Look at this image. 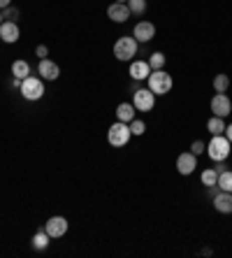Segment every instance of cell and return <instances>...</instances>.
<instances>
[{"mask_svg":"<svg viewBox=\"0 0 232 258\" xmlns=\"http://www.w3.org/2000/svg\"><path fill=\"white\" fill-rule=\"evenodd\" d=\"M146 82H149V89L156 96H165L172 91V75H167L165 70H151Z\"/></svg>","mask_w":232,"mask_h":258,"instance_id":"6da1fadb","label":"cell"},{"mask_svg":"<svg viewBox=\"0 0 232 258\" xmlns=\"http://www.w3.org/2000/svg\"><path fill=\"white\" fill-rule=\"evenodd\" d=\"M19 93L26 98V100H40L44 96V79L40 77H26L21 79V86H19Z\"/></svg>","mask_w":232,"mask_h":258,"instance_id":"7a4b0ae2","label":"cell"},{"mask_svg":"<svg viewBox=\"0 0 232 258\" xmlns=\"http://www.w3.org/2000/svg\"><path fill=\"white\" fill-rule=\"evenodd\" d=\"M230 140L225 138V135H214V138H211V142H209V147L204 151H209V158H211V161H225L227 156H230Z\"/></svg>","mask_w":232,"mask_h":258,"instance_id":"3957f363","label":"cell"},{"mask_svg":"<svg viewBox=\"0 0 232 258\" xmlns=\"http://www.w3.org/2000/svg\"><path fill=\"white\" fill-rule=\"evenodd\" d=\"M130 138H132L130 126H128V123H123V121L112 123V126H109V131H107V140H109V144H112V147H125Z\"/></svg>","mask_w":232,"mask_h":258,"instance_id":"277c9868","label":"cell"},{"mask_svg":"<svg viewBox=\"0 0 232 258\" xmlns=\"http://www.w3.org/2000/svg\"><path fill=\"white\" fill-rule=\"evenodd\" d=\"M137 40L135 37H119L116 44H114V56L119 60H132L137 54Z\"/></svg>","mask_w":232,"mask_h":258,"instance_id":"5b68a950","label":"cell"},{"mask_svg":"<svg viewBox=\"0 0 232 258\" xmlns=\"http://www.w3.org/2000/svg\"><path fill=\"white\" fill-rule=\"evenodd\" d=\"M137 112H151L156 105V93L151 89H139L135 91V100H132Z\"/></svg>","mask_w":232,"mask_h":258,"instance_id":"8992f818","label":"cell"},{"mask_svg":"<svg viewBox=\"0 0 232 258\" xmlns=\"http://www.w3.org/2000/svg\"><path fill=\"white\" fill-rule=\"evenodd\" d=\"M211 112H214V116H220V119H225V116L232 112L230 98H227L225 93H216V96L211 98Z\"/></svg>","mask_w":232,"mask_h":258,"instance_id":"52a82bcc","label":"cell"},{"mask_svg":"<svg viewBox=\"0 0 232 258\" xmlns=\"http://www.w3.org/2000/svg\"><path fill=\"white\" fill-rule=\"evenodd\" d=\"M44 230H47L49 237H63L67 233V219L65 216H51L44 223Z\"/></svg>","mask_w":232,"mask_h":258,"instance_id":"ba28073f","label":"cell"},{"mask_svg":"<svg viewBox=\"0 0 232 258\" xmlns=\"http://www.w3.org/2000/svg\"><path fill=\"white\" fill-rule=\"evenodd\" d=\"M132 37H135L137 42H149V40L156 37V26L151 21H139L135 26V30H132Z\"/></svg>","mask_w":232,"mask_h":258,"instance_id":"9c48e42d","label":"cell"},{"mask_svg":"<svg viewBox=\"0 0 232 258\" xmlns=\"http://www.w3.org/2000/svg\"><path fill=\"white\" fill-rule=\"evenodd\" d=\"M107 17L112 19L114 24H123V21L130 19V10H128L125 3H112V5L107 7Z\"/></svg>","mask_w":232,"mask_h":258,"instance_id":"30bf717a","label":"cell"},{"mask_svg":"<svg viewBox=\"0 0 232 258\" xmlns=\"http://www.w3.org/2000/svg\"><path fill=\"white\" fill-rule=\"evenodd\" d=\"M19 26H17V21H3L0 24V40L3 42H7V44H14L19 40Z\"/></svg>","mask_w":232,"mask_h":258,"instance_id":"8fae6325","label":"cell"},{"mask_svg":"<svg viewBox=\"0 0 232 258\" xmlns=\"http://www.w3.org/2000/svg\"><path fill=\"white\" fill-rule=\"evenodd\" d=\"M197 168V156L193 151H186V154H179L177 158V170L181 174H191Z\"/></svg>","mask_w":232,"mask_h":258,"instance_id":"7c38bea8","label":"cell"},{"mask_svg":"<svg viewBox=\"0 0 232 258\" xmlns=\"http://www.w3.org/2000/svg\"><path fill=\"white\" fill-rule=\"evenodd\" d=\"M149 75H151L149 60H132L130 63V77L132 79L142 82V79H149Z\"/></svg>","mask_w":232,"mask_h":258,"instance_id":"4fadbf2b","label":"cell"},{"mask_svg":"<svg viewBox=\"0 0 232 258\" xmlns=\"http://www.w3.org/2000/svg\"><path fill=\"white\" fill-rule=\"evenodd\" d=\"M40 75H42V79H47V82H54V79H58L60 68L56 66L54 60L42 58V60H40Z\"/></svg>","mask_w":232,"mask_h":258,"instance_id":"5bb4252c","label":"cell"},{"mask_svg":"<svg viewBox=\"0 0 232 258\" xmlns=\"http://www.w3.org/2000/svg\"><path fill=\"white\" fill-rule=\"evenodd\" d=\"M214 207L220 214H230L232 212V193L230 191H218L214 196Z\"/></svg>","mask_w":232,"mask_h":258,"instance_id":"9a60e30c","label":"cell"},{"mask_svg":"<svg viewBox=\"0 0 232 258\" xmlns=\"http://www.w3.org/2000/svg\"><path fill=\"white\" fill-rule=\"evenodd\" d=\"M116 116H119V121H123V123H130V121L135 119V105H132V102H121L119 107H116Z\"/></svg>","mask_w":232,"mask_h":258,"instance_id":"2e32d148","label":"cell"},{"mask_svg":"<svg viewBox=\"0 0 232 258\" xmlns=\"http://www.w3.org/2000/svg\"><path fill=\"white\" fill-rule=\"evenodd\" d=\"M30 75V66L26 63V60H14L12 63V77L17 79H26Z\"/></svg>","mask_w":232,"mask_h":258,"instance_id":"e0dca14e","label":"cell"},{"mask_svg":"<svg viewBox=\"0 0 232 258\" xmlns=\"http://www.w3.org/2000/svg\"><path fill=\"white\" fill-rule=\"evenodd\" d=\"M207 131L211 133V135H223V133H225V121L220 119V116H211V119L207 121Z\"/></svg>","mask_w":232,"mask_h":258,"instance_id":"ac0fdd59","label":"cell"},{"mask_svg":"<svg viewBox=\"0 0 232 258\" xmlns=\"http://www.w3.org/2000/svg\"><path fill=\"white\" fill-rule=\"evenodd\" d=\"M49 240H51V237L47 235V230H37L35 237H33V246H35V249H47Z\"/></svg>","mask_w":232,"mask_h":258,"instance_id":"d6986e66","label":"cell"},{"mask_svg":"<svg viewBox=\"0 0 232 258\" xmlns=\"http://www.w3.org/2000/svg\"><path fill=\"white\" fill-rule=\"evenodd\" d=\"M165 54L163 51H153L151 54V58H149V66H151V70H163L165 68Z\"/></svg>","mask_w":232,"mask_h":258,"instance_id":"ffe728a7","label":"cell"},{"mask_svg":"<svg viewBox=\"0 0 232 258\" xmlns=\"http://www.w3.org/2000/svg\"><path fill=\"white\" fill-rule=\"evenodd\" d=\"M216 184H218L220 191H230L232 193V172H227V170H225V172H220Z\"/></svg>","mask_w":232,"mask_h":258,"instance_id":"44dd1931","label":"cell"},{"mask_svg":"<svg viewBox=\"0 0 232 258\" xmlns=\"http://www.w3.org/2000/svg\"><path fill=\"white\" fill-rule=\"evenodd\" d=\"M227 86H230V77H227V75H216V77H214V89H216V93H225Z\"/></svg>","mask_w":232,"mask_h":258,"instance_id":"7402d4cb","label":"cell"},{"mask_svg":"<svg viewBox=\"0 0 232 258\" xmlns=\"http://www.w3.org/2000/svg\"><path fill=\"white\" fill-rule=\"evenodd\" d=\"M125 5H128L130 14H144L146 12V0H128Z\"/></svg>","mask_w":232,"mask_h":258,"instance_id":"603a6c76","label":"cell"},{"mask_svg":"<svg viewBox=\"0 0 232 258\" xmlns=\"http://www.w3.org/2000/svg\"><path fill=\"white\" fill-rule=\"evenodd\" d=\"M216 181H218V172H216V170H204L202 172V184L204 186H214Z\"/></svg>","mask_w":232,"mask_h":258,"instance_id":"cb8c5ba5","label":"cell"},{"mask_svg":"<svg viewBox=\"0 0 232 258\" xmlns=\"http://www.w3.org/2000/svg\"><path fill=\"white\" fill-rule=\"evenodd\" d=\"M128 126H130L132 135H144V131H146V123H144V121H139V119H132Z\"/></svg>","mask_w":232,"mask_h":258,"instance_id":"d4e9b609","label":"cell"},{"mask_svg":"<svg viewBox=\"0 0 232 258\" xmlns=\"http://www.w3.org/2000/svg\"><path fill=\"white\" fill-rule=\"evenodd\" d=\"M3 19H10V21H17V19H19V10H17V7H12V5H10V7H5V14H3Z\"/></svg>","mask_w":232,"mask_h":258,"instance_id":"484cf974","label":"cell"},{"mask_svg":"<svg viewBox=\"0 0 232 258\" xmlns=\"http://www.w3.org/2000/svg\"><path fill=\"white\" fill-rule=\"evenodd\" d=\"M204 149H207V147H204L202 140H195V142H193V147H191V151L195 154V156H200V154H202Z\"/></svg>","mask_w":232,"mask_h":258,"instance_id":"4316f807","label":"cell"},{"mask_svg":"<svg viewBox=\"0 0 232 258\" xmlns=\"http://www.w3.org/2000/svg\"><path fill=\"white\" fill-rule=\"evenodd\" d=\"M35 54H37V56H40V60H42V58H44V56H47V54H49V49H47V47H44V44H40V47H37V49H35Z\"/></svg>","mask_w":232,"mask_h":258,"instance_id":"83f0119b","label":"cell"},{"mask_svg":"<svg viewBox=\"0 0 232 258\" xmlns=\"http://www.w3.org/2000/svg\"><path fill=\"white\" fill-rule=\"evenodd\" d=\"M225 138L230 140V144H232V123H230V126H225Z\"/></svg>","mask_w":232,"mask_h":258,"instance_id":"f1b7e54d","label":"cell"},{"mask_svg":"<svg viewBox=\"0 0 232 258\" xmlns=\"http://www.w3.org/2000/svg\"><path fill=\"white\" fill-rule=\"evenodd\" d=\"M214 170H216V172H218V174H220V172H225V165H223V161H218V165H216Z\"/></svg>","mask_w":232,"mask_h":258,"instance_id":"f546056e","label":"cell"},{"mask_svg":"<svg viewBox=\"0 0 232 258\" xmlns=\"http://www.w3.org/2000/svg\"><path fill=\"white\" fill-rule=\"evenodd\" d=\"M12 5V0H0V10H5V7Z\"/></svg>","mask_w":232,"mask_h":258,"instance_id":"4dcf8cb0","label":"cell"},{"mask_svg":"<svg viewBox=\"0 0 232 258\" xmlns=\"http://www.w3.org/2000/svg\"><path fill=\"white\" fill-rule=\"evenodd\" d=\"M116 3H128V0H116Z\"/></svg>","mask_w":232,"mask_h":258,"instance_id":"1f68e13d","label":"cell"},{"mask_svg":"<svg viewBox=\"0 0 232 258\" xmlns=\"http://www.w3.org/2000/svg\"><path fill=\"white\" fill-rule=\"evenodd\" d=\"M0 24H3V14H0Z\"/></svg>","mask_w":232,"mask_h":258,"instance_id":"d6a6232c","label":"cell"}]
</instances>
